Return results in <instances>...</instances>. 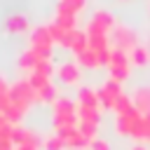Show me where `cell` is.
Returning <instances> with one entry per match:
<instances>
[{"instance_id": "cell-7", "label": "cell", "mask_w": 150, "mask_h": 150, "mask_svg": "<svg viewBox=\"0 0 150 150\" xmlns=\"http://www.w3.org/2000/svg\"><path fill=\"white\" fill-rule=\"evenodd\" d=\"M115 26H117L115 16H112L110 12H105V9L94 12V16L89 19V28H96V30H103V33H112Z\"/></svg>"}, {"instance_id": "cell-22", "label": "cell", "mask_w": 150, "mask_h": 150, "mask_svg": "<svg viewBox=\"0 0 150 150\" xmlns=\"http://www.w3.org/2000/svg\"><path fill=\"white\" fill-rule=\"evenodd\" d=\"M77 127H80V131H82L89 141H94V138H96V127H98V124H91V122H80Z\"/></svg>"}, {"instance_id": "cell-25", "label": "cell", "mask_w": 150, "mask_h": 150, "mask_svg": "<svg viewBox=\"0 0 150 150\" xmlns=\"http://www.w3.org/2000/svg\"><path fill=\"white\" fill-rule=\"evenodd\" d=\"M131 150H148V148H145V145H143V143H138V145H134V148H131Z\"/></svg>"}, {"instance_id": "cell-13", "label": "cell", "mask_w": 150, "mask_h": 150, "mask_svg": "<svg viewBox=\"0 0 150 150\" xmlns=\"http://www.w3.org/2000/svg\"><path fill=\"white\" fill-rule=\"evenodd\" d=\"M26 28H28V19H26L23 14H14V16L7 19V30H9V33H21V30H26Z\"/></svg>"}, {"instance_id": "cell-5", "label": "cell", "mask_w": 150, "mask_h": 150, "mask_svg": "<svg viewBox=\"0 0 150 150\" xmlns=\"http://www.w3.org/2000/svg\"><path fill=\"white\" fill-rule=\"evenodd\" d=\"M98 91V96H101V105L103 108H115V103H117V98L122 96V89H120V82H115V80H105L103 82V87L101 89H96Z\"/></svg>"}, {"instance_id": "cell-3", "label": "cell", "mask_w": 150, "mask_h": 150, "mask_svg": "<svg viewBox=\"0 0 150 150\" xmlns=\"http://www.w3.org/2000/svg\"><path fill=\"white\" fill-rule=\"evenodd\" d=\"M52 45H54V38H52L47 26L33 28V33H30V49L38 54V59H49L52 56Z\"/></svg>"}, {"instance_id": "cell-23", "label": "cell", "mask_w": 150, "mask_h": 150, "mask_svg": "<svg viewBox=\"0 0 150 150\" xmlns=\"http://www.w3.org/2000/svg\"><path fill=\"white\" fill-rule=\"evenodd\" d=\"M89 150H110V145H108L103 138H94L91 145H89Z\"/></svg>"}, {"instance_id": "cell-20", "label": "cell", "mask_w": 150, "mask_h": 150, "mask_svg": "<svg viewBox=\"0 0 150 150\" xmlns=\"http://www.w3.org/2000/svg\"><path fill=\"white\" fill-rule=\"evenodd\" d=\"M42 145H45V150H63V148H66V141H63L59 134H52V136H47V138L42 141Z\"/></svg>"}, {"instance_id": "cell-14", "label": "cell", "mask_w": 150, "mask_h": 150, "mask_svg": "<svg viewBox=\"0 0 150 150\" xmlns=\"http://www.w3.org/2000/svg\"><path fill=\"white\" fill-rule=\"evenodd\" d=\"M38 61H40V59H38V54H35L33 49H26V52L19 56V66H21L23 70H28V73H33V68L38 66Z\"/></svg>"}, {"instance_id": "cell-6", "label": "cell", "mask_w": 150, "mask_h": 150, "mask_svg": "<svg viewBox=\"0 0 150 150\" xmlns=\"http://www.w3.org/2000/svg\"><path fill=\"white\" fill-rule=\"evenodd\" d=\"M12 143H14V148H35V150H38L40 138H38L30 129H26V127H14V131H12Z\"/></svg>"}, {"instance_id": "cell-24", "label": "cell", "mask_w": 150, "mask_h": 150, "mask_svg": "<svg viewBox=\"0 0 150 150\" xmlns=\"http://www.w3.org/2000/svg\"><path fill=\"white\" fill-rule=\"evenodd\" d=\"M5 91H9V84H7V80L0 75V94H5Z\"/></svg>"}, {"instance_id": "cell-9", "label": "cell", "mask_w": 150, "mask_h": 150, "mask_svg": "<svg viewBox=\"0 0 150 150\" xmlns=\"http://www.w3.org/2000/svg\"><path fill=\"white\" fill-rule=\"evenodd\" d=\"M77 105L96 108V110H101V108H103V105H101V96H98V91H94L91 87H82V89L77 91Z\"/></svg>"}, {"instance_id": "cell-1", "label": "cell", "mask_w": 150, "mask_h": 150, "mask_svg": "<svg viewBox=\"0 0 150 150\" xmlns=\"http://www.w3.org/2000/svg\"><path fill=\"white\" fill-rule=\"evenodd\" d=\"M105 66H108V70H110V80L122 82V80L129 75L131 59H129V54H124V52H120V49H112V47H110V52L105 54Z\"/></svg>"}, {"instance_id": "cell-12", "label": "cell", "mask_w": 150, "mask_h": 150, "mask_svg": "<svg viewBox=\"0 0 150 150\" xmlns=\"http://www.w3.org/2000/svg\"><path fill=\"white\" fill-rule=\"evenodd\" d=\"M54 21L66 30H75L77 28V14H70V12H56Z\"/></svg>"}, {"instance_id": "cell-11", "label": "cell", "mask_w": 150, "mask_h": 150, "mask_svg": "<svg viewBox=\"0 0 150 150\" xmlns=\"http://www.w3.org/2000/svg\"><path fill=\"white\" fill-rule=\"evenodd\" d=\"M77 63L80 66H84V68H98V66H103L105 63V56L101 54V52H96V49H87V52H82L80 56H77Z\"/></svg>"}, {"instance_id": "cell-21", "label": "cell", "mask_w": 150, "mask_h": 150, "mask_svg": "<svg viewBox=\"0 0 150 150\" xmlns=\"http://www.w3.org/2000/svg\"><path fill=\"white\" fill-rule=\"evenodd\" d=\"M56 94H59V91H56V87H54L52 82H47V84H45V87H42V89L38 91V96H40V101H49V103H54V101L59 98Z\"/></svg>"}, {"instance_id": "cell-8", "label": "cell", "mask_w": 150, "mask_h": 150, "mask_svg": "<svg viewBox=\"0 0 150 150\" xmlns=\"http://www.w3.org/2000/svg\"><path fill=\"white\" fill-rule=\"evenodd\" d=\"M56 75L63 84H75L80 80V63L75 61H63L59 68H56Z\"/></svg>"}, {"instance_id": "cell-10", "label": "cell", "mask_w": 150, "mask_h": 150, "mask_svg": "<svg viewBox=\"0 0 150 150\" xmlns=\"http://www.w3.org/2000/svg\"><path fill=\"white\" fill-rule=\"evenodd\" d=\"M131 101L138 112H143V115L150 112V87H136L131 94Z\"/></svg>"}, {"instance_id": "cell-4", "label": "cell", "mask_w": 150, "mask_h": 150, "mask_svg": "<svg viewBox=\"0 0 150 150\" xmlns=\"http://www.w3.org/2000/svg\"><path fill=\"white\" fill-rule=\"evenodd\" d=\"M110 47H112V49H120V52H124V54H131V49L138 47L134 30L117 23V26L112 28V33H110Z\"/></svg>"}, {"instance_id": "cell-19", "label": "cell", "mask_w": 150, "mask_h": 150, "mask_svg": "<svg viewBox=\"0 0 150 150\" xmlns=\"http://www.w3.org/2000/svg\"><path fill=\"white\" fill-rule=\"evenodd\" d=\"M77 117H80V122H91V124H98V110H96V108H84V105H77Z\"/></svg>"}, {"instance_id": "cell-17", "label": "cell", "mask_w": 150, "mask_h": 150, "mask_svg": "<svg viewBox=\"0 0 150 150\" xmlns=\"http://www.w3.org/2000/svg\"><path fill=\"white\" fill-rule=\"evenodd\" d=\"M82 7H84V0H59L56 12H70V14H77Z\"/></svg>"}, {"instance_id": "cell-15", "label": "cell", "mask_w": 150, "mask_h": 150, "mask_svg": "<svg viewBox=\"0 0 150 150\" xmlns=\"http://www.w3.org/2000/svg\"><path fill=\"white\" fill-rule=\"evenodd\" d=\"M33 73L40 75V77H47V80H49V77L54 75V63H52V59H40L38 66L33 68Z\"/></svg>"}, {"instance_id": "cell-26", "label": "cell", "mask_w": 150, "mask_h": 150, "mask_svg": "<svg viewBox=\"0 0 150 150\" xmlns=\"http://www.w3.org/2000/svg\"><path fill=\"white\" fill-rule=\"evenodd\" d=\"M16 150H35V148H16Z\"/></svg>"}, {"instance_id": "cell-2", "label": "cell", "mask_w": 150, "mask_h": 150, "mask_svg": "<svg viewBox=\"0 0 150 150\" xmlns=\"http://www.w3.org/2000/svg\"><path fill=\"white\" fill-rule=\"evenodd\" d=\"M9 98H12V103H16L19 108H28L33 101H40V96H38V91L33 89V84L28 82V77L26 80H16L14 84H9Z\"/></svg>"}, {"instance_id": "cell-16", "label": "cell", "mask_w": 150, "mask_h": 150, "mask_svg": "<svg viewBox=\"0 0 150 150\" xmlns=\"http://www.w3.org/2000/svg\"><path fill=\"white\" fill-rule=\"evenodd\" d=\"M129 110H134V101H131V94H122V96L117 98V103H115L112 112H117V115H127Z\"/></svg>"}, {"instance_id": "cell-18", "label": "cell", "mask_w": 150, "mask_h": 150, "mask_svg": "<svg viewBox=\"0 0 150 150\" xmlns=\"http://www.w3.org/2000/svg\"><path fill=\"white\" fill-rule=\"evenodd\" d=\"M129 59H131V63H136V66H143V63H148V59H150V52H148L143 45H138V47H134V49H131Z\"/></svg>"}]
</instances>
